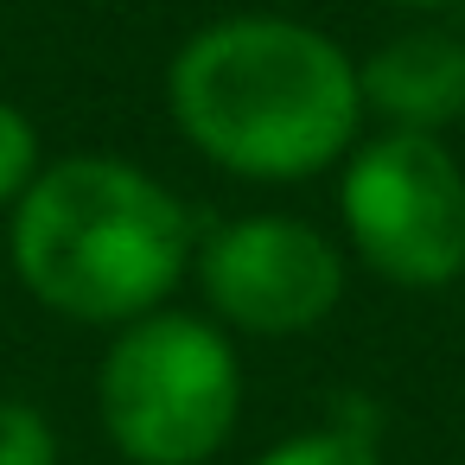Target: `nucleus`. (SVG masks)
<instances>
[{"mask_svg":"<svg viewBox=\"0 0 465 465\" xmlns=\"http://www.w3.org/2000/svg\"><path fill=\"white\" fill-rule=\"evenodd\" d=\"M198 217L185 198L122 153L45 160L33 192L7 211V262L20 287L71 319L122 331L192 281Z\"/></svg>","mask_w":465,"mask_h":465,"instance_id":"obj_2","label":"nucleus"},{"mask_svg":"<svg viewBox=\"0 0 465 465\" xmlns=\"http://www.w3.org/2000/svg\"><path fill=\"white\" fill-rule=\"evenodd\" d=\"M96 420L122 465H211L242 427V357L211 312L160 306L96 363Z\"/></svg>","mask_w":465,"mask_h":465,"instance_id":"obj_3","label":"nucleus"},{"mask_svg":"<svg viewBox=\"0 0 465 465\" xmlns=\"http://www.w3.org/2000/svg\"><path fill=\"white\" fill-rule=\"evenodd\" d=\"M389 7H401V14H414V20H433V14H446V7H465V0H389Z\"/></svg>","mask_w":465,"mask_h":465,"instance_id":"obj_10","label":"nucleus"},{"mask_svg":"<svg viewBox=\"0 0 465 465\" xmlns=\"http://www.w3.org/2000/svg\"><path fill=\"white\" fill-rule=\"evenodd\" d=\"M0 465H64L52 414L26 395H0Z\"/></svg>","mask_w":465,"mask_h":465,"instance_id":"obj_9","label":"nucleus"},{"mask_svg":"<svg viewBox=\"0 0 465 465\" xmlns=\"http://www.w3.org/2000/svg\"><path fill=\"white\" fill-rule=\"evenodd\" d=\"M192 281L204 312L242 338H306L319 331L351 281V255L338 236L293 211H249L198 230Z\"/></svg>","mask_w":465,"mask_h":465,"instance_id":"obj_5","label":"nucleus"},{"mask_svg":"<svg viewBox=\"0 0 465 465\" xmlns=\"http://www.w3.org/2000/svg\"><path fill=\"white\" fill-rule=\"evenodd\" d=\"M39 173H45V134H39V122L14 96H0V217L33 192Z\"/></svg>","mask_w":465,"mask_h":465,"instance_id":"obj_8","label":"nucleus"},{"mask_svg":"<svg viewBox=\"0 0 465 465\" xmlns=\"http://www.w3.org/2000/svg\"><path fill=\"white\" fill-rule=\"evenodd\" d=\"M249 465H382V440L319 420V427H300V433L274 440V446L255 452Z\"/></svg>","mask_w":465,"mask_h":465,"instance_id":"obj_7","label":"nucleus"},{"mask_svg":"<svg viewBox=\"0 0 465 465\" xmlns=\"http://www.w3.org/2000/svg\"><path fill=\"white\" fill-rule=\"evenodd\" d=\"M344 255L401 293L465 281V160L446 134H363L338 166Z\"/></svg>","mask_w":465,"mask_h":465,"instance_id":"obj_4","label":"nucleus"},{"mask_svg":"<svg viewBox=\"0 0 465 465\" xmlns=\"http://www.w3.org/2000/svg\"><path fill=\"white\" fill-rule=\"evenodd\" d=\"M166 115L204 166L242 185H306L370 134L357 58L293 14H223L185 33L166 64Z\"/></svg>","mask_w":465,"mask_h":465,"instance_id":"obj_1","label":"nucleus"},{"mask_svg":"<svg viewBox=\"0 0 465 465\" xmlns=\"http://www.w3.org/2000/svg\"><path fill=\"white\" fill-rule=\"evenodd\" d=\"M363 115L395 134H446L465 122V39L452 26L414 20L357 58Z\"/></svg>","mask_w":465,"mask_h":465,"instance_id":"obj_6","label":"nucleus"}]
</instances>
